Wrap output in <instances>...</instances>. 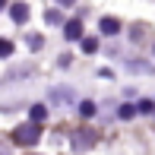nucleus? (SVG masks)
Segmentation results:
<instances>
[{
	"mask_svg": "<svg viewBox=\"0 0 155 155\" xmlns=\"http://www.w3.org/2000/svg\"><path fill=\"white\" fill-rule=\"evenodd\" d=\"M38 136H41V133H38V127H29V124H25V127H19V130H16V136H13V139H16V143L19 146H35V143H38Z\"/></svg>",
	"mask_w": 155,
	"mask_h": 155,
	"instance_id": "f257e3e1",
	"label": "nucleus"
},
{
	"mask_svg": "<svg viewBox=\"0 0 155 155\" xmlns=\"http://www.w3.org/2000/svg\"><path fill=\"white\" fill-rule=\"evenodd\" d=\"M10 16H13V22H25V19H29V6L25 3H13Z\"/></svg>",
	"mask_w": 155,
	"mask_h": 155,
	"instance_id": "f03ea898",
	"label": "nucleus"
},
{
	"mask_svg": "<svg viewBox=\"0 0 155 155\" xmlns=\"http://www.w3.org/2000/svg\"><path fill=\"white\" fill-rule=\"evenodd\" d=\"M63 35H67L70 41H76V38L82 35V22H79V19H70V22H67V32H63Z\"/></svg>",
	"mask_w": 155,
	"mask_h": 155,
	"instance_id": "7ed1b4c3",
	"label": "nucleus"
},
{
	"mask_svg": "<svg viewBox=\"0 0 155 155\" xmlns=\"http://www.w3.org/2000/svg\"><path fill=\"white\" fill-rule=\"evenodd\" d=\"M101 32L104 35H117V32H120V22H117V19H101Z\"/></svg>",
	"mask_w": 155,
	"mask_h": 155,
	"instance_id": "20e7f679",
	"label": "nucleus"
},
{
	"mask_svg": "<svg viewBox=\"0 0 155 155\" xmlns=\"http://www.w3.org/2000/svg\"><path fill=\"white\" fill-rule=\"evenodd\" d=\"M79 111H82L86 117H92V114H95V104H92V101H82V104H79Z\"/></svg>",
	"mask_w": 155,
	"mask_h": 155,
	"instance_id": "39448f33",
	"label": "nucleus"
},
{
	"mask_svg": "<svg viewBox=\"0 0 155 155\" xmlns=\"http://www.w3.org/2000/svg\"><path fill=\"white\" fill-rule=\"evenodd\" d=\"M95 48H98V41H95V38H86V41H82V51H86V54H92Z\"/></svg>",
	"mask_w": 155,
	"mask_h": 155,
	"instance_id": "423d86ee",
	"label": "nucleus"
},
{
	"mask_svg": "<svg viewBox=\"0 0 155 155\" xmlns=\"http://www.w3.org/2000/svg\"><path fill=\"white\" fill-rule=\"evenodd\" d=\"M10 54H13V45L10 41H0V57H10Z\"/></svg>",
	"mask_w": 155,
	"mask_h": 155,
	"instance_id": "0eeeda50",
	"label": "nucleus"
},
{
	"mask_svg": "<svg viewBox=\"0 0 155 155\" xmlns=\"http://www.w3.org/2000/svg\"><path fill=\"white\" fill-rule=\"evenodd\" d=\"M57 3H60V6H73L76 0H57Z\"/></svg>",
	"mask_w": 155,
	"mask_h": 155,
	"instance_id": "6e6552de",
	"label": "nucleus"
},
{
	"mask_svg": "<svg viewBox=\"0 0 155 155\" xmlns=\"http://www.w3.org/2000/svg\"><path fill=\"white\" fill-rule=\"evenodd\" d=\"M3 6H6V0H0V10H3Z\"/></svg>",
	"mask_w": 155,
	"mask_h": 155,
	"instance_id": "1a4fd4ad",
	"label": "nucleus"
}]
</instances>
